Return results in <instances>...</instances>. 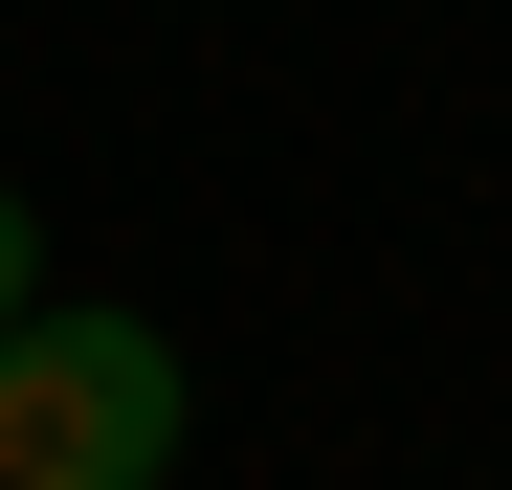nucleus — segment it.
<instances>
[{
	"label": "nucleus",
	"mask_w": 512,
	"mask_h": 490,
	"mask_svg": "<svg viewBox=\"0 0 512 490\" xmlns=\"http://www.w3.org/2000/svg\"><path fill=\"white\" fill-rule=\"evenodd\" d=\"M201 446V379L156 312H0V490H156Z\"/></svg>",
	"instance_id": "1"
},
{
	"label": "nucleus",
	"mask_w": 512,
	"mask_h": 490,
	"mask_svg": "<svg viewBox=\"0 0 512 490\" xmlns=\"http://www.w3.org/2000/svg\"><path fill=\"white\" fill-rule=\"evenodd\" d=\"M0 312H45V201L0 179Z\"/></svg>",
	"instance_id": "2"
}]
</instances>
